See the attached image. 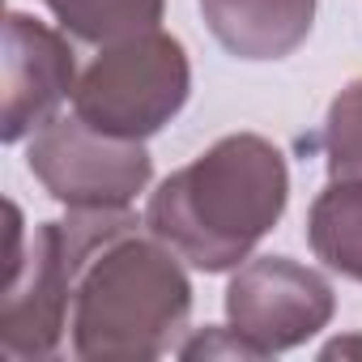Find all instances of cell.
Returning <instances> with one entry per match:
<instances>
[{
  "mask_svg": "<svg viewBox=\"0 0 362 362\" xmlns=\"http://www.w3.org/2000/svg\"><path fill=\"white\" fill-rule=\"evenodd\" d=\"M286 197L281 149L256 132H235L162 179L145 205V226L192 269L226 273L277 226Z\"/></svg>",
  "mask_w": 362,
  "mask_h": 362,
  "instance_id": "1",
  "label": "cell"
},
{
  "mask_svg": "<svg viewBox=\"0 0 362 362\" xmlns=\"http://www.w3.org/2000/svg\"><path fill=\"white\" fill-rule=\"evenodd\" d=\"M192 286L162 239L136 230L103 243L73 298V354L86 362H149L188 324Z\"/></svg>",
  "mask_w": 362,
  "mask_h": 362,
  "instance_id": "2",
  "label": "cell"
},
{
  "mask_svg": "<svg viewBox=\"0 0 362 362\" xmlns=\"http://www.w3.org/2000/svg\"><path fill=\"white\" fill-rule=\"evenodd\" d=\"M9 214V264H5V298H0V358L30 362L52 358L73 320L77 277L86 260L136 230L132 209H69V222H43L26 235L18 205Z\"/></svg>",
  "mask_w": 362,
  "mask_h": 362,
  "instance_id": "3",
  "label": "cell"
},
{
  "mask_svg": "<svg viewBox=\"0 0 362 362\" xmlns=\"http://www.w3.org/2000/svg\"><path fill=\"white\" fill-rule=\"evenodd\" d=\"M192 90V69L184 43L153 30L107 43V52L77 77L73 111L124 141L153 136L179 115Z\"/></svg>",
  "mask_w": 362,
  "mask_h": 362,
  "instance_id": "4",
  "label": "cell"
},
{
  "mask_svg": "<svg viewBox=\"0 0 362 362\" xmlns=\"http://www.w3.org/2000/svg\"><path fill=\"white\" fill-rule=\"evenodd\" d=\"M26 166L69 209H128V201L145 192L153 170L141 141L111 136L86 124L77 111L56 115L35 132Z\"/></svg>",
  "mask_w": 362,
  "mask_h": 362,
  "instance_id": "5",
  "label": "cell"
},
{
  "mask_svg": "<svg viewBox=\"0 0 362 362\" xmlns=\"http://www.w3.org/2000/svg\"><path fill=\"white\" fill-rule=\"evenodd\" d=\"M332 286L290 256L247 260L226 290L230 328L247 337L264 358L315 337L332 320Z\"/></svg>",
  "mask_w": 362,
  "mask_h": 362,
  "instance_id": "6",
  "label": "cell"
},
{
  "mask_svg": "<svg viewBox=\"0 0 362 362\" xmlns=\"http://www.w3.org/2000/svg\"><path fill=\"white\" fill-rule=\"evenodd\" d=\"M77 90L73 47L26 13L5 18V107H0V132L5 141H22L56 119V107Z\"/></svg>",
  "mask_w": 362,
  "mask_h": 362,
  "instance_id": "7",
  "label": "cell"
},
{
  "mask_svg": "<svg viewBox=\"0 0 362 362\" xmlns=\"http://www.w3.org/2000/svg\"><path fill=\"white\" fill-rule=\"evenodd\" d=\"M209 35L239 60L290 56L315 22V0H201Z\"/></svg>",
  "mask_w": 362,
  "mask_h": 362,
  "instance_id": "8",
  "label": "cell"
},
{
  "mask_svg": "<svg viewBox=\"0 0 362 362\" xmlns=\"http://www.w3.org/2000/svg\"><path fill=\"white\" fill-rule=\"evenodd\" d=\"M307 243L332 273L362 281V179H332L315 197Z\"/></svg>",
  "mask_w": 362,
  "mask_h": 362,
  "instance_id": "9",
  "label": "cell"
},
{
  "mask_svg": "<svg viewBox=\"0 0 362 362\" xmlns=\"http://www.w3.org/2000/svg\"><path fill=\"white\" fill-rule=\"evenodd\" d=\"M43 5L56 13V22L73 39L107 47L128 35L153 30L162 22L166 0H43Z\"/></svg>",
  "mask_w": 362,
  "mask_h": 362,
  "instance_id": "10",
  "label": "cell"
},
{
  "mask_svg": "<svg viewBox=\"0 0 362 362\" xmlns=\"http://www.w3.org/2000/svg\"><path fill=\"white\" fill-rule=\"evenodd\" d=\"M324 153L332 179H362V77L332 98L324 119Z\"/></svg>",
  "mask_w": 362,
  "mask_h": 362,
  "instance_id": "11",
  "label": "cell"
},
{
  "mask_svg": "<svg viewBox=\"0 0 362 362\" xmlns=\"http://www.w3.org/2000/svg\"><path fill=\"white\" fill-rule=\"evenodd\" d=\"M179 354H184V358H264V354H260L247 337H239L235 328H230V337H222V332H205V337L188 341Z\"/></svg>",
  "mask_w": 362,
  "mask_h": 362,
  "instance_id": "12",
  "label": "cell"
}]
</instances>
